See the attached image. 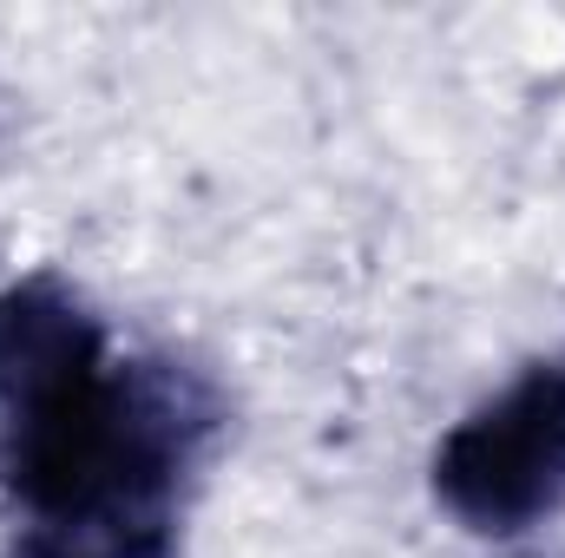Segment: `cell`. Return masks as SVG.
<instances>
[{
    "label": "cell",
    "instance_id": "1",
    "mask_svg": "<svg viewBox=\"0 0 565 558\" xmlns=\"http://www.w3.org/2000/svg\"><path fill=\"white\" fill-rule=\"evenodd\" d=\"M217 433L184 362H113L60 277L0 289V486L26 513L0 558H178V500Z\"/></svg>",
    "mask_w": 565,
    "mask_h": 558
},
{
    "label": "cell",
    "instance_id": "2",
    "mask_svg": "<svg viewBox=\"0 0 565 558\" xmlns=\"http://www.w3.org/2000/svg\"><path fill=\"white\" fill-rule=\"evenodd\" d=\"M434 500L473 533H526L565 506V362H540L434 447Z\"/></svg>",
    "mask_w": 565,
    "mask_h": 558
}]
</instances>
